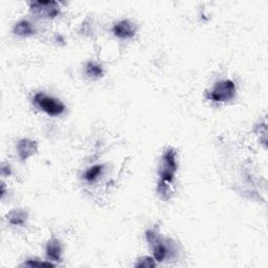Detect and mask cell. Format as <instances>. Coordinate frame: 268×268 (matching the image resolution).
Segmentation results:
<instances>
[{
    "instance_id": "6da1fadb",
    "label": "cell",
    "mask_w": 268,
    "mask_h": 268,
    "mask_svg": "<svg viewBox=\"0 0 268 268\" xmlns=\"http://www.w3.org/2000/svg\"><path fill=\"white\" fill-rule=\"evenodd\" d=\"M146 238L150 245L153 247V258L157 262H164L175 254L176 250L173 243H169L168 240L160 239L156 229H149L146 233Z\"/></svg>"
},
{
    "instance_id": "7a4b0ae2",
    "label": "cell",
    "mask_w": 268,
    "mask_h": 268,
    "mask_svg": "<svg viewBox=\"0 0 268 268\" xmlns=\"http://www.w3.org/2000/svg\"><path fill=\"white\" fill-rule=\"evenodd\" d=\"M177 155L174 149H167L162 158V165L159 167L158 175L160 180L158 182L171 184L174 180L177 171Z\"/></svg>"
},
{
    "instance_id": "3957f363",
    "label": "cell",
    "mask_w": 268,
    "mask_h": 268,
    "mask_svg": "<svg viewBox=\"0 0 268 268\" xmlns=\"http://www.w3.org/2000/svg\"><path fill=\"white\" fill-rule=\"evenodd\" d=\"M34 104L40 110L50 117H59L65 111V105L60 100L49 97L44 92L35 94Z\"/></svg>"
},
{
    "instance_id": "277c9868",
    "label": "cell",
    "mask_w": 268,
    "mask_h": 268,
    "mask_svg": "<svg viewBox=\"0 0 268 268\" xmlns=\"http://www.w3.org/2000/svg\"><path fill=\"white\" fill-rule=\"evenodd\" d=\"M236 95V85L232 80H222L215 84L208 93V98L213 102L224 103L233 100Z\"/></svg>"
},
{
    "instance_id": "5b68a950",
    "label": "cell",
    "mask_w": 268,
    "mask_h": 268,
    "mask_svg": "<svg viewBox=\"0 0 268 268\" xmlns=\"http://www.w3.org/2000/svg\"><path fill=\"white\" fill-rule=\"evenodd\" d=\"M33 13L41 18L52 19L60 14V7L56 2H36L31 3Z\"/></svg>"
},
{
    "instance_id": "8992f818",
    "label": "cell",
    "mask_w": 268,
    "mask_h": 268,
    "mask_svg": "<svg viewBox=\"0 0 268 268\" xmlns=\"http://www.w3.org/2000/svg\"><path fill=\"white\" fill-rule=\"evenodd\" d=\"M112 32L121 39H129L136 35L137 28L130 20H121L114 24Z\"/></svg>"
},
{
    "instance_id": "52a82bcc",
    "label": "cell",
    "mask_w": 268,
    "mask_h": 268,
    "mask_svg": "<svg viewBox=\"0 0 268 268\" xmlns=\"http://www.w3.org/2000/svg\"><path fill=\"white\" fill-rule=\"evenodd\" d=\"M38 151V145L35 141L23 139L17 144V153L21 160H26L36 154Z\"/></svg>"
},
{
    "instance_id": "ba28073f",
    "label": "cell",
    "mask_w": 268,
    "mask_h": 268,
    "mask_svg": "<svg viewBox=\"0 0 268 268\" xmlns=\"http://www.w3.org/2000/svg\"><path fill=\"white\" fill-rule=\"evenodd\" d=\"M62 256V245L57 239L49 240L46 244V257L49 261L60 262Z\"/></svg>"
},
{
    "instance_id": "9c48e42d",
    "label": "cell",
    "mask_w": 268,
    "mask_h": 268,
    "mask_svg": "<svg viewBox=\"0 0 268 268\" xmlns=\"http://www.w3.org/2000/svg\"><path fill=\"white\" fill-rule=\"evenodd\" d=\"M28 213L25 210L21 209V208H15L13 210H11L8 215H7V219L8 221L15 226H22L25 224L26 220H28Z\"/></svg>"
},
{
    "instance_id": "30bf717a",
    "label": "cell",
    "mask_w": 268,
    "mask_h": 268,
    "mask_svg": "<svg viewBox=\"0 0 268 268\" xmlns=\"http://www.w3.org/2000/svg\"><path fill=\"white\" fill-rule=\"evenodd\" d=\"M14 33L20 37H29L35 34L33 24L28 20H21L14 26Z\"/></svg>"
},
{
    "instance_id": "8fae6325",
    "label": "cell",
    "mask_w": 268,
    "mask_h": 268,
    "mask_svg": "<svg viewBox=\"0 0 268 268\" xmlns=\"http://www.w3.org/2000/svg\"><path fill=\"white\" fill-rule=\"evenodd\" d=\"M104 171V166L103 165H95L91 168H89L85 173H84V178L88 182H93L95 181L103 173Z\"/></svg>"
},
{
    "instance_id": "7c38bea8",
    "label": "cell",
    "mask_w": 268,
    "mask_h": 268,
    "mask_svg": "<svg viewBox=\"0 0 268 268\" xmlns=\"http://www.w3.org/2000/svg\"><path fill=\"white\" fill-rule=\"evenodd\" d=\"M86 73L91 78H100L103 75L104 71L101 65L94 62H89L86 65Z\"/></svg>"
},
{
    "instance_id": "4fadbf2b",
    "label": "cell",
    "mask_w": 268,
    "mask_h": 268,
    "mask_svg": "<svg viewBox=\"0 0 268 268\" xmlns=\"http://www.w3.org/2000/svg\"><path fill=\"white\" fill-rule=\"evenodd\" d=\"M137 267H146V268H150V267H155L156 263H155V259L151 258V257H144L141 258L138 262V264H136Z\"/></svg>"
},
{
    "instance_id": "5bb4252c",
    "label": "cell",
    "mask_w": 268,
    "mask_h": 268,
    "mask_svg": "<svg viewBox=\"0 0 268 268\" xmlns=\"http://www.w3.org/2000/svg\"><path fill=\"white\" fill-rule=\"evenodd\" d=\"M23 266H30V267H36V266H47V267H51L55 266V264H52L51 262H43V261H38L36 259H31L26 261Z\"/></svg>"
}]
</instances>
